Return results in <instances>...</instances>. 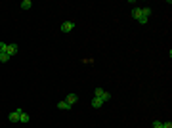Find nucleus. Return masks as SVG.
<instances>
[{"mask_svg": "<svg viewBox=\"0 0 172 128\" xmlns=\"http://www.w3.org/2000/svg\"><path fill=\"white\" fill-rule=\"evenodd\" d=\"M151 15H153V10L149 8V6H144V8H134L132 10V17L136 19L140 25H147L149 23V19H151Z\"/></svg>", "mask_w": 172, "mask_h": 128, "instance_id": "1", "label": "nucleus"}, {"mask_svg": "<svg viewBox=\"0 0 172 128\" xmlns=\"http://www.w3.org/2000/svg\"><path fill=\"white\" fill-rule=\"evenodd\" d=\"M94 98H98V100H101V101L105 103V101H109V100H111V94H109L107 90H103L101 86H98V88L94 90Z\"/></svg>", "mask_w": 172, "mask_h": 128, "instance_id": "2", "label": "nucleus"}, {"mask_svg": "<svg viewBox=\"0 0 172 128\" xmlns=\"http://www.w3.org/2000/svg\"><path fill=\"white\" fill-rule=\"evenodd\" d=\"M75 27H77V21H65V23H61V31H63V33H71Z\"/></svg>", "mask_w": 172, "mask_h": 128, "instance_id": "3", "label": "nucleus"}, {"mask_svg": "<svg viewBox=\"0 0 172 128\" xmlns=\"http://www.w3.org/2000/svg\"><path fill=\"white\" fill-rule=\"evenodd\" d=\"M21 113H23V109H15L14 113L8 115V120H10V122H19V117H21Z\"/></svg>", "mask_w": 172, "mask_h": 128, "instance_id": "4", "label": "nucleus"}, {"mask_svg": "<svg viewBox=\"0 0 172 128\" xmlns=\"http://www.w3.org/2000/svg\"><path fill=\"white\" fill-rule=\"evenodd\" d=\"M17 50H19V48H17V44H8V48H6V54H8L10 57H12V55H15V54H17Z\"/></svg>", "mask_w": 172, "mask_h": 128, "instance_id": "5", "label": "nucleus"}, {"mask_svg": "<svg viewBox=\"0 0 172 128\" xmlns=\"http://www.w3.org/2000/svg\"><path fill=\"white\" fill-rule=\"evenodd\" d=\"M58 109H61V111H71V109H73V105H69L65 100H61V101L58 103Z\"/></svg>", "mask_w": 172, "mask_h": 128, "instance_id": "6", "label": "nucleus"}, {"mask_svg": "<svg viewBox=\"0 0 172 128\" xmlns=\"http://www.w3.org/2000/svg\"><path fill=\"white\" fill-rule=\"evenodd\" d=\"M65 101H67L69 105H75L78 101V98H77V94H67V98H65Z\"/></svg>", "mask_w": 172, "mask_h": 128, "instance_id": "7", "label": "nucleus"}, {"mask_svg": "<svg viewBox=\"0 0 172 128\" xmlns=\"http://www.w3.org/2000/svg\"><path fill=\"white\" fill-rule=\"evenodd\" d=\"M101 105H103V101H101V100H98V98H92V107H94V109H100Z\"/></svg>", "mask_w": 172, "mask_h": 128, "instance_id": "8", "label": "nucleus"}, {"mask_svg": "<svg viewBox=\"0 0 172 128\" xmlns=\"http://www.w3.org/2000/svg\"><path fill=\"white\" fill-rule=\"evenodd\" d=\"M29 120H31V117H29V113H25V111H23V113H21V117H19V122L27 124Z\"/></svg>", "mask_w": 172, "mask_h": 128, "instance_id": "9", "label": "nucleus"}, {"mask_svg": "<svg viewBox=\"0 0 172 128\" xmlns=\"http://www.w3.org/2000/svg\"><path fill=\"white\" fill-rule=\"evenodd\" d=\"M31 6H33L31 0H23L21 2V10H31Z\"/></svg>", "mask_w": 172, "mask_h": 128, "instance_id": "10", "label": "nucleus"}, {"mask_svg": "<svg viewBox=\"0 0 172 128\" xmlns=\"http://www.w3.org/2000/svg\"><path fill=\"white\" fill-rule=\"evenodd\" d=\"M8 60H10V55L6 54V52H2V54H0V61H2V63H6Z\"/></svg>", "mask_w": 172, "mask_h": 128, "instance_id": "11", "label": "nucleus"}, {"mask_svg": "<svg viewBox=\"0 0 172 128\" xmlns=\"http://www.w3.org/2000/svg\"><path fill=\"white\" fill-rule=\"evenodd\" d=\"M153 128H163V120H153Z\"/></svg>", "mask_w": 172, "mask_h": 128, "instance_id": "12", "label": "nucleus"}, {"mask_svg": "<svg viewBox=\"0 0 172 128\" xmlns=\"http://www.w3.org/2000/svg\"><path fill=\"white\" fill-rule=\"evenodd\" d=\"M6 48H8V44H6V42H0V54L6 52Z\"/></svg>", "mask_w": 172, "mask_h": 128, "instance_id": "13", "label": "nucleus"}, {"mask_svg": "<svg viewBox=\"0 0 172 128\" xmlns=\"http://www.w3.org/2000/svg\"><path fill=\"white\" fill-rule=\"evenodd\" d=\"M163 128H172V122L170 120H163Z\"/></svg>", "mask_w": 172, "mask_h": 128, "instance_id": "14", "label": "nucleus"}]
</instances>
